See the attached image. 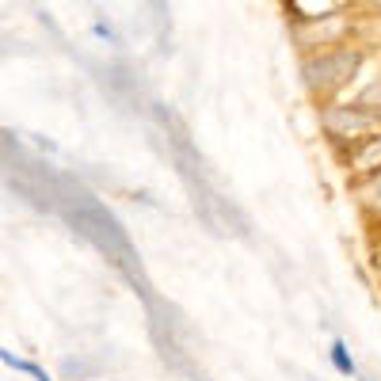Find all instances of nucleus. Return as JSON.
Returning <instances> with one entry per match:
<instances>
[{
  "instance_id": "nucleus-1",
  "label": "nucleus",
  "mask_w": 381,
  "mask_h": 381,
  "mask_svg": "<svg viewBox=\"0 0 381 381\" xmlns=\"http://www.w3.org/2000/svg\"><path fill=\"white\" fill-rule=\"evenodd\" d=\"M0 359H4V362H8V366H12V370H20V374H27V378H35V381H50V378H46V374H42V370H38V366H31V362L15 359L12 351H4V355H0Z\"/></svg>"
},
{
  "instance_id": "nucleus-2",
  "label": "nucleus",
  "mask_w": 381,
  "mask_h": 381,
  "mask_svg": "<svg viewBox=\"0 0 381 381\" xmlns=\"http://www.w3.org/2000/svg\"><path fill=\"white\" fill-rule=\"evenodd\" d=\"M332 362H336L339 374H355V362H351V355H347V347L339 343V339L332 343Z\"/></svg>"
}]
</instances>
